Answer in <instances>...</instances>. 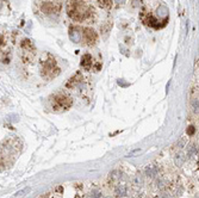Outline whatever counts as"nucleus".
Instances as JSON below:
<instances>
[{
    "label": "nucleus",
    "mask_w": 199,
    "mask_h": 198,
    "mask_svg": "<svg viewBox=\"0 0 199 198\" xmlns=\"http://www.w3.org/2000/svg\"><path fill=\"white\" fill-rule=\"evenodd\" d=\"M156 15L159 18H167L168 16V8L166 7L165 5H160L157 10H156Z\"/></svg>",
    "instance_id": "obj_7"
},
{
    "label": "nucleus",
    "mask_w": 199,
    "mask_h": 198,
    "mask_svg": "<svg viewBox=\"0 0 199 198\" xmlns=\"http://www.w3.org/2000/svg\"><path fill=\"white\" fill-rule=\"evenodd\" d=\"M194 133H196V128H194V127H188V128H187V135L192 136Z\"/></svg>",
    "instance_id": "obj_13"
},
{
    "label": "nucleus",
    "mask_w": 199,
    "mask_h": 198,
    "mask_svg": "<svg viewBox=\"0 0 199 198\" xmlns=\"http://www.w3.org/2000/svg\"><path fill=\"white\" fill-rule=\"evenodd\" d=\"M93 60H92V56L90 55V54H86L82 56V59H81V66L86 69H90L91 68V66H92L93 63Z\"/></svg>",
    "instance_id": "obj_6"
},
{
    "label": "nucleus",
    "mask_w": 199,
    "mask_h": 198,
    "mask_svg": "<svg viewBox=\"0 0 199 198\" xmlns=\"http://www.w3.org/2000/svg\"><path fill=\"white\" fill-rule=\"evenodd\" d=\"M116 4H119V5H122V4H125V1L126 0H115Z\"/></svg>",
    "instance_id": "obj_17"
},
{
    "label": "nucleus",
    "mask_w": 199,
    "mask_h": 198,
    "mask_svg": "<svg viewBox=\"0 0 199 198\" xmlns=\"http://www.w3.org/2000/svg\"><path fill=\"white\" fill-rule=\"evenodd\" d=\"M146 172H147V175H148V177H153V175L156 174V168L149 166V167H147Z\"/></svg>",
    "instance_id": "obj_11"
},
{
    "label": "nucleus",
    "mask_w": 199,
    "mask_h": 198,
    "mask_svg": "<svg viewBox=\"0 0 199 198\" xmlns=\"http://www.w3.org/2000/svg\"><path fill=\"white\" fill-rule=\"evenodd\" d=\"M126 186L125 185H118L117 187H116V193L118 195V196H121V197H123V196H125L126 195Z\"/></svg>",
    "instance_id": "obj_8"
},
{
    "label": "nucleus",
    "mask_w": 199,
    "mask_h": 198,
    "mask_svg": "<svg viewBox=\"0 0 199 198\" xmlns=\"http://www.w3.org/2000/svg\"><path fill=\"white\" fill-rule=\"evenodd\" d=\"M184 161H185V156L183 155V154H176L175 164L178 165V166H181V165L184 164Z\"/></svg>",
    "instance_id": "obj_10"
},
{
    "label": "nucleus",
    "mask_w": 199,
    "mask_h": 198,
    "mask_svg": "<svg viewBox=\"0 0 199 198\" xmlns=\"http://www.w3.org/2000/svg\"><path fill=\"white\" fill-rule=\"evenodd\" d=\"M194 153H197V147L194 145H191L188 147V155H192V154H194Z\"/></svg>",
    "instance_id": "obj_12"
},
{
    "label": "nucleus",
    "mask_w": 199,
    "mask_h": 198,
    "mask_svg": "<svg viewBox=\"0 0 199 198\" xmlns=\"http://www.w3.org/2000/svg\"><path fill=\"white\" fill-rule=\"evenodd\" d=\"M60 6L54 4V2H44L42 5V11L46 12V13H54V12H57Z\"/></svg>",
    "instance_id": "obj_5"
},
{
    "label": "nucleus",
    "mask_w": 199,
    "mask_h": 198,
    "mask_svg": "<svg viewBox=\"0 0 199 198\" xmlns=\"http://www.w3.org/2000/svg\"><path fill=\"white\" fill-rule=\"evenodd\" d=\"M84 36L86 42H87L90 46L94 44L95 41H97V34H95V31L93 30V29H90V28L84 29Z\"/></svg>",
    "instance_id": "obj_4"
},
{
    "label": "nucleus",
    "mask_w": 199,
    "mask_h": 198,
    "mask_svg": "<svg viewBox=\"0 0 199 198\" xmlns=\"http://www.w3.org/2000/svg\"><path fill=\"white\" fill-rule=\"evenodd\" d=\"M107 198H111V197H107Z\"/></svg>",
    "instance_id": "obj_19"
},
{
    "label": "nucleus",
    "mask_w": 199,
    "mask_h": 198,
    "mask_svg": "<svg viewBox=\"0 0 199 198\" xmlns=\"http://www.w3.org/2000/svg\"><path fill=\"white\" fill-rule=\"evenodd\" d=\"M184 145H185V140H181V141L178 143V147H179V148H183V147H184Z\"/></svg>",
    "instance_id": "obj_16"
},
{
    "label": "nucleus",
    "mask_w": 199,
    "mask_h": 198,
    "mask_svg": "<svg viewBox=\"0 0 199 198\" xmlns=\"http://www.w3.org/2000/svg\"><path fill=\"white\" fill-rule=\"evenodd\" d=\"M55 105L59 109H68L72 105V100L70 98L66 97V96H56L55 97Z\"/></svg>",
    "instance_id": "obj_2"
},
{
    "label": "nucleus",
    "mask_w": 199,
    "mask_h": 198,
    "mask_svg": "<svg viewBox=\"0 0 199 198\" xmlns=\"http://www.w3.org/2000/svg\"><path fill=\"white\" fill-rule=\"evenodd\" d=\"M91 198H99V193H98V192H94Z\"/></svg>",
    "instance_id": "obj_18"
},
{
    "label": "nucleus",
    "mask_w": 199,
    "mask_h": 198,
    "mask_svg": "<svg viewBox=\"0 0 199 198\" xmlns=\"http://www.w3.org/2000/svg\"><path fill=\"white\" fill-rule=\"evenodd\" d=\"M67 12L70 18L75 20H84L90 15V7L84 2L70 1L67 6Z\"/></svg>",
    "instance_id": "obj_1"
},
{
    "label": "nucleus",
    "mask_w": 199,
    "mask_h": 198,
    "mask_svg": "<svg viewBox=\"0 0 199 198\" xmlns=\"http://www.w3.org/2000/svg\"><path fill=\"white\" fill-rule=\"evenodd\" d=\"M69 38L74 43H80L81 39H82V32L77 26H72L69 29Z\"/></svg>",
    "instance_id": "obj_3"
},
{
    "label": "nucleus",
    "mask_w": 199,
    "mask_h": 198,
    "mask_svg": "<svg viewBox=\"0 0 199 198\" xmlns=\"http://www.w3.org/2000/svg\"><path fill=\"white\" fill-rule=\"evenodd\" d=\"M29 191H30V189L28 187L26 190H23V191H19V192H17V193H15V196H22L23 193H26V192H29Z\"/></svg>",
    "instance_id": "obj_14"
},
{
    "label": "nucleus",
    "mask_w": 199,
    "mask_h": 198,
    "mask_svg": "<svg viewBox=\"0 0 199 198\" xmlns=\"http://www.w3.org/2000/svg\"><path fill=\"white\" fill-rule=\"evenodd\" d=\"M97 1H98L100 7L103 8H107L111 6V0H97Z\"/></svg>",
    "instance_id": "obj_9"
},
{
    "label": "nucleus",
    "mask_w": 199,
    "mask_h": 198,
    "mask_svg": "<svg viewBox=\"0 0 199 198\" xmlns=\"http://www.w3.org/2000/svg\"><path fill=\"white\" fill-rule=\"evenodd\" d=\"M139 152H141L139 149H136V151H134V152H131L130 154H128V156L130 158V156H132V155H135V154H137V153H139Z\"/></svg>",
    "instance_id": "obj_15"
}]
</instances>
